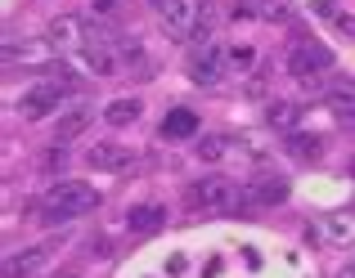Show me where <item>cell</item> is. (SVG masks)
Here are the masks:
<instances>
[{
  "label": "cell",
  "instance_id": "6da1fadb",
  "mask_svg": "<svg viewBox=\"0 0 355 278\" xmlns=\"http://www.w3.org/2000/svg\"><path fill=\"white\" fill-rule=\"evenodd\" d=\"M99 207V193L81 180H59L54 189H45L41 198V220L45 225H68V220H81Z\"/></svg>",
  "mask_w": 355,
  "mask_h": 278
},
{
  "label": "cell",
  "instance_id": "7a4b0ae2",
  "mask_svg": "<svg viewBox=\"0 0 355 278\" xmlns=\"http://www.w3.org/2000/svg\"><path fill=\"white\" fill-rule=\"evenodd\" d=\"M189 202L202 207V211H220V216H230V211L252 207V193L243 189V184L225 180V175H202V180L189 189Z\"/></svg>",
  "mask_w": 355,
  "mask_h": 278
},
{
  "label": "cell",
  "instance_id": "3957f363",
  "mask_svg": "<svg viewBox=\"0 0 355 278\" xmlns=\"http://www.w3.org/2000/svg\"><path fill=\"white\" fill-rule=\"evenodd\" d=\"M153 5V14L162 18V27H166V36L171 41H189V36H202L198 27H207L211 23V9L207 5H198V0H148Z\"/></svg>",
  "mask_w": 355,
  "mask_h": 278
},
{
  "label": "cell",
  "instance_id": "277c9868",
  "mask_svg": "<svg viewBox=\"0 0 355 278\" xmlns=\"http://www.w3.org/2000/svg\"><path fill=\"white\" fill-rule=\"evenodd\" d=\"M72 90V77L68 72H54V77H45V81H36V86H27L23 95H18V117L23 122H41V117H50L54 108L63 104V95Z\"/></svg>",
  "mask_w": 355,
  "mask_h": 278
},
{
  "label": "cell",
  "instance_id": "5b68a950",
  "mask_svg": "<svg viewBox=\"0 0 355 278\" xmlns=\"http://www.w3.org/2000/svg\"><path fill=\"white\" fill-rule=\"evenodd\" d=\"M329 68H333V50L320 45V41H311V36H306V41H293V50L284 54V72L297 77V81H311Z\"/></svg>",
  "mask_w": 355,
  "mask_h": 278
},
{
  "label": "cell",
  "instance_id": "8992f818",
  "mask_svg": "<svg viewBox=\"0 0 355 278\" xmlns=\"http://www.w3.org/2000/svg\"><path fill=\"white\" fill-rule=\"evenodd\" d=\"M50 256H54V243H36V247H23V252H14L5 261V278H32V274H41L45 265H50Z\"/></svg>",
  "mask_w": 355,
  "mask_h": 278
},
{
  "label": "cell",
  "instance_id": "52a82bcc",
  "mask_svg": "<svg viewBox=\"0 0 355 278\" xmlns=\"http://www.w3.org/2000/svg\"><path fill=\"white\" fill-rule=\"evenodd\" d=\"M220 77H225V54L216 45H202L189 59V81L193 86H220Z\"/></svg>",
  "mask_w": 355,
  "mask_h": 278
},
{
  "label": "cell",
  "instance_id": "ba28073f",
  "mask_svg": "<svg viewBox=\"0 0 355 278\" xmlns=\"http://www.w3.org/2000/svg\"><path fill=\"white\" fill-rule=\"evenodd\" d=\"M45 41H50L54 50H86L90 32H86V23H81L77 14H63V18L50 23V36H45Z\"/></svg>",
  "mask_w": 355,
  "mask_h": 278
},
{
  "label": "cell",
  "instance_id": "9c48e42d",
  "mask_svg": "<svg viewBox=\"0 0 355 278\" xmlns=\"http://www.w3.org/2000/svg\"><path fill=\"white\" fill-rule=\"evenodd\" d=\"M86 162L95 166V171H126V166H135V153L121 148V144H90Z\"/></svg>",
  "mask_w": 355,
  "mask_h": 278
},
{
  "label": "cell",
  "instance_id": "30bf717a",
  "mask_svg": "<svg viewBox=\"0 0 355 278\" xmlns=\"http://www.w3.org/2000/svg\"><path fill=\"white\" fill-rule=\"evenodd\" d=\"M324 104H329L333 117L355 122V81H338V86H329V90H324Z\"/></svg>",
  "mask_w": 355,
  "mask_h": 278
},
{
  "label": "cell",
  "instance_id": "8fae6325",
  "mask_svg": "<svg viewBox=\"0 0 355 278\" xmlns=\"http://www.w3.org/2000/svg\"><path fill=\"white\" fill-rule=\"evenodd\" d=\"M198 131H202V122L189 113V108H171V113L162 117V135L166 139H193Z\"/></svg>",
  "mask_w": 355,
  "mask_h": 278
},
{
  "label": "cell",
  "instance_id": "7c38bea8",
  "mask_svg": "<svg viewBox=\"0 0 355 278\" xmlns=\"http://www.w3.org/2000/svg\"><path fill=\"white\" fill-rule=\"evenodd\" d=\"M162 225H166V211L153 207V202H148V207H130L126 211V229H130V234H157Z\"/></svg>",
  "mask_w": 355,
  "mask_h": 278
},
{
  "label": "cell",
  "instance_id": "4fadbf2b",
  "mask_svg": "<svg viewBox=\"0 0 355 278\" xmlns=\"http://www.w3.org/2000/svg\"><path fill=\"white\" fill-rule=\"evenodd\" d=\"M302 113H306V104H293V99H275V104L266 108V122L275 126V131H297Z\"/></svg>",
  "mask_w": 355,
  "mask_h": 278
},
{
  "label": "cell",
  "instance_id": "5bb4252c",
  "mask_svg": "<svg viewBox=\"0 0 355 278\" xmlns=\"http://www.w3.org/2000/svg\"><path fill=\"white\" fill-rule=\"evenodd\" d=\"M95 122V108L90 104H81V108H72L68 117H59V131H54V139H59V144H68V139H77L81 131H86V126Z\"/></svg>",
  "mask_w": 355,
  "mask_h": 278
},
{
  "label": "cell",
  "instance_id": "9a60e30c",
  "mask_svg": "<svg viewBox=\"0 0 355 278\" xmlns=\"http://www.w3.org/2000/svg\"><path fill=\"white\" fill-rule=\"evenodd\" d=\"M284 148L297 157V162H315V157L324 153V139H320V135H306V131H288Z\"/></svg>",
  "mask_w": 355,
  "mask_h": 278
},
{
  "label": "cell",
  "instance_id": "2e32d148",
  "mask_svg": "<svg viewBox=\"0 0 355 278\" xmlns=\"http://www.w3.org/2000/svg\"><path fill=\"white\" fill-rule=\"evenodd\" d=\"M324 238L338 247H347L355 238V216H347V211H333V216H324Z\"/></svg>",
  "mask_w": 355,
  "mask_h": 278
},
{
  "label": "cell",
  "instance_id": "e0dca14e",
  "mask_svg": "<svg viewBox=\"0 0 355 278\" xmlns=\"http://www.w3.org/2000/svg\"><path fill=\"white\" fill-rule=\"evenodd\" d=\"M139 113H144V104H139V99H113V104H104V122L108 126H130Z\"/></svg>",
  "mask_w": 355,
  "mask_h": 278
},
{
  "label": "cell",
  "instance_id": "ac0fdd59",
  "mask_svg": "<svg viewBox=\"0 0 355 278\" xmlns=\"http://www.w3.org/2000/svg\"><path fill=\"white\" fill-rule=\"evenodd\" d=\"M248 193H252V207H270V202H284L288 198V184L284 180H266V175H261Z\"/></svg>",
  "mask_w": 355,
  "mask_h": 278
},
{
  "label": "cell",
  "instance_id": "d6986e66",
  "mask_svg": "<svg viewBox=\"0 0 355 278\" xmlns=\"http://www.w3.org/2000/svg\"><path fill=\"white\" fill-rule=\"evenodd\" d=\"M50 50H54L50 41H45V45H23V50H18V45H5V63H18V59H23V63H45Z\"/></svg>",
  "mask_w": 355,
  "mask_h": 278
},
{
  "label": "cell",
  "instance_id": "ffe728a7",
  "mask_svg": "<svg viewBox=\"0 0 355 278\" xmlns=\"http://www.w3.org/2000/svg\"><path fill=\"white\" fill-rule=\"evenodd\" d=\"M230 153V139L225 135H211V139H198V157H207V162H220V157Z\"/></svg>",
  "mask_w": 355,
  "mask_h": 278
},
{
  "label": "cell",
  "instance_id": "44dd1931",
  "mask_svg": "<svg viewBox=\"0 0 355 278\" xmlns=\"http://www.w3.org/2000/svg\"><path fill=\"white\" fill-rule=\"evenodd\" d=\"M252 59H257V54H252V50H248V45H243V50H230V54H225V63H234V68H239V72H243V68H248V63H252Z\"/></svg>",
  "mask_w": 355,
  "mask_h": 278
},
{
  "label": "cell",
  "instance_id": "7402d4cb",
  "mask_svg": "<svg viewBox=\"0 0 355 278\" xmlns=\"http://www.w3.org/2000/svg\"><path fill=\"white\" fill-rule=\"evenodd\" d=\"M90 5H95V14H113L121 0H90Z\"/></svg>",
  "mask_w": 355,
  "mask_h": 278
},
{
  "label": "cell",
  "instance_id": "603a6c76",
  "mask_svg": "<svg viewBox=\"0 0 355 278\" xmlns=\"http://www.w3.org/2000/svg\"><path fill=\"white\" fill-rule=\"evenodd\" d=\"M338 27H342V36H355V18H347V14H338Z\"/></svg>",
  "mask_w": 355,
  "mask_h": 278
},
{
  "label": "cell",
  "instance_id": "cb8c5ba5",
  "mask_svg": "<svg viewBox=\"0 0 355 278\" xmlns=\"http://www.w3.org/2000/svg\"><path fill=\"white\" fill-rule=\"evenodd\" d=\"M315 9H320V14H338V5H333V0H315Z\"/></svg>",
  "mask_w": 355,
  "mask_h": 278
},
{
  "label": "cell",
  "instance_id": "d4e9b609",
  "mask_svg": "<svg viewBox=\"0 0 355 278\" xmlns=\"http://www.w3.org/2000/svg\"><path fill=\"white\" fill-rule=\"evenodd\" d=\"M342 278H355V274H342Z\"/></svg>",
  "mask_w": 355,
  "mask_h": 278
}]
</instances>
